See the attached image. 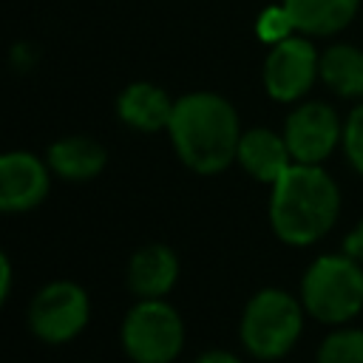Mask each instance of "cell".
Instances as JSON below:
<instances>
[{
    "label": "cell",
    "instance_id": "7a4b0ae2",
    "mask_svg": "<svg viewBox=\"0 0 363 363\" xmlns=\"http://www.w3.org/2000/svg\"><path fill=\"white\" fill-rule=\"evenodd\" d=\"M340 216V190L320 164L292 162L272 184L269 224L272 233L292 247L320 241Z\"/></svg>",
    "mask_w": 363,
    "mask_h": 363
},
{
    "label": "cell",
    "instance_id": "277c9868",
    "mask_svg": "<svg viewBox=\"0 0 363 363\" xmlns=\"http://www.w3.org/2000/svg\"><path fill=\"white\" fill-rule=\"evenodd\" d=\"M301 303L320 323H349L363 309V264L352 255H320L301 278Z\"/></svg>",
    "mask_w": 363,
    "mask_h": 363
},
{
    "label": "cell",
    "instance_id": "30bf717a",
    "mask_svg": "<svg viewBox=\"0 0 363 363\" xmlns=\"http://www.w3.org/2000/svg\"><path fill=\"white\" fill-rule=\"evenodd\" d=\"M235 162L255 182H264L272 187L289 170V164L295 159H292V150H289L284 133H275L269 128H250L241 133Z\"/></svg>",
    "mask_w": 363,
    "mask_h": 363
},
{
    "label": "cell",
    "instance_id": "ffe728a7",
    "mask_svg": "<svg viewBox=\"0 0 363 363\" xmlns=\"http://www.w3.org/2000/svg\"><path fill=\"white\" fill-rule=\"evenodd\" d=\"M11 275H14L11 258L6 252H0V301H9V295H11Z\"/></svg>",
    "mask_w": 363,
    "mask_h": 363
},
{
    "label": "cell",
    "instance_id": "52a82bcc",
    "mask_svg": "<svg viewBox=\"0 0 363 363\" xmlns=\"http://www.w3.org/2000/svg\"><path fill=\"white\" fill-rule=\"evenodd\" d=\"M320 77V57L306 37H286L269 45L264 60V88L278 102L301 99Z\"/></svg>",
    "mask_w": 363,
    "mask_h": 363
},
{
    "label": "cell",
    "instance_id": "44dd1931",
    "mask_svg": "<svg viewBox=\"0 0 363 363\" xmlns=\"http://www.w3.org/2000/svg\"><path fill=\"white\" fill-rule=\"evenodd\" d=\"M196 363H241L233 352H224V349H210V352H204Z\"/></svg>",
    "mask_w": 363,
    "mask_h": 363
},
{
    "label": "cell",
    "instance_id": "7c38bea8",
    "mask_svg": "<svg viewBox=\"0 0 363 363\" xmlns=\"http://www.w3.org/2000/svg\"><path fill=\"white\" fill-rule=\"evenodd\" d=\"M173 105L176 102L159 85L130 82L116 99V113L128 128L142 130V133H156V130H167Z\"/></svg>",
    "mask_w": 363,
    "mask_h": 363
},
{
    "label": "cell",
    "instance_id": "6da1fadb",
    "mask_svg": "<svg viewBox=\"0 0 363 363\" xmlns=\"http://www.w3.org/2000/svg\"><path fill=\"white\" fill-rule=\"evenodd\" d=\"M167 133L182 164L193 173L216 176L235 162L244 130L233 102L213 91H193L176 99Z\"/></svg>",
    "mask_w": 363,
    "mask_h": 363
},
{
    "label": "cell",
    "instance_id": "ac0fdd59",
    "mask_svg": "<svg viewBox=\"0 0 363 363\" xmlns=\"http://www.w3.org/2000/svg\"><path fill=\"white\" fill-rule=\"evenodd\" d=\"M340 145H343V153H346L349 164L363 176V102L346 116Z\"/></svg>",
    "mask_w": 363,
    "mask_h": 363
},
{
    "label": "cell",
    "instance_id": "8992f818",
    "mask_svg": "<svg viewBox=\"0 0 363 363\" xmlns=\"http://www.w3.org/2000/svg\"><path fill=\"white\" fill-rule=\"evenodd\" d=\"M88 320H91L88 292L74 281H51L28 303L31 332L51 346L74 340L88 326Z\"/></svg>",
    "mask_w": 363,
    "mask_h": 363
},
{
    "label": "cell",
    "instance_id": "2e32d148",
    "mask_svg": "<svg viewBox=\"0 0 363 363\" xmlns=\"http://www.w3.org/2000/svg\"><path fill=\"white\" fill-rule=\"evenodd\" d=\"M315 363H363V329L340 326L326 335Z\"/></svg>",
    "mask_w": 363,
    "mask_h": 363
},
{
    "label": "cell",
    "instance_id": "8fae6325",
    "mask_svg": "<svg viewBox=\"0 0 363 363\" xmlns=\"http://www.w3.org/2000/svg\"><path fill=\"white\" fill-rule=\"evenodd\" d=\"M125 278L136 298H164L179 281V255L167 244H145L130 255Z\"/></svg>",
    "mask_w": 363,
    "mask_h": 363
},
{
    "label": "cell",
    "instance_id": "ba28073f",
    "mask_svg": "<svg viewBox=\"0 0 363 363\" xmlns=\"http://www.w3.org/2000/svg\"><path fill=\"white\" fill-rule=\"evenodd\" d=\"M284 139H286L295 162L320 164L340 145L343 125H340V119H337L332 105H326V102H303L286 116Z\"/></svg>",
    "mask_w": 363,
    "mask_h": 363
},
{
    "label": "cell",
    "instance_id": "9a60e30c",
    "mask_svg": "<svg viewBox=\"0 0 363 363\" xmlns=\"http://www.w3.org/2000/svg\"><path fill=\"white\" fill-rule=\"evenodd\" d=\"M320 79L337 96H363V51L354 45H332L320 54Z\"/></svg>",
    "mask_w": 363,
    "mask_h": 363
},
{
    "label": "cell",
    "instance_id": "5bb4252c",
    "mask_svg": "<svg viewBox=\"0 0 363 363\" xmlns=\"http://www.w3.org/2000/svg\"><path fill=\"white\" fill-rule=\"evenodd\" d=\"M301 34L329 37L352 23L360 0H281Z\"/></svg>",
    "mask_w": 363,
    "mask_h": 363
},
{
    "label": "cell",
    "instance_id": "d6986e66",
    "mask_svg": "<svg viewBox=\"0 0 363 363\" xmlns=\"http://www.w3.org/2000/svg\"><path fill=\"white\" fill-rule=\"evenodd\" d=\"M343 252L363 264V221H357V224L346 233V238H343Z\"/></svg>",
    "mask_w": 363,
    "mask_h": 363
},
{
    "label": "cell",
    "instance_id": "3957f363",
    "mask_svg": "<svg viewBox=\"0 0 363 363\" xmlns=\"http://www.w3.org/2000/svg\"><path fill=\"white\" fill-rule=\"evenodd\" d=\"M303 303L292 292L281 286H264L258 289L238 323V337L244 349L258 360H278L284 357L303 332Z\"/></svg>",
    "mask_w": 363,
    "mask_h": 363
},
{
    "label": "cell",
    "instance_id": "4fadbf2b",
    "mask_svg": "<svg viewBox=\"0 0 363 363\" xmlns=\"http://www.w3.org/2000/svg\"><path fill=\"white\" fill-rule=\"evenodd\" d=\"M51 173L68 182H88L102 173L108 153L105 147L91 136H62L48 147L45 156Z\"/></svg>",
    "mask_w": 363,
    "mask_h": 363
},
{
    "label": "cell",
    "instance_id": "e0dca14e",
    "mask_svg": "<svg viewBox=\"0 0 363 363\" xmlns=\"http://www.w3.org/2000/svg\"><path fill=\"white\" fill-rule=\"evenodd\" d=\"M295 31H298V28H295V20H292V14L286 11L284 3H281V6H267V9L258 14V20H255V34H258V40L267 43V45H275V43L292 37Z\"/></svg>",
    "mask_w": 363,
    "mask_h": 363
},
{
    "label": "cell",
    "instance_id": "9c48e42d",
    "mask_svg": "<svg viewBox=\"0 0 363 363\" xmlns=\"http://www.w3.org/2000/svg\"><path fill=\"white\" fill-rule=\"evenodd\" d=\"M51 167L28 150H9L0 156V210L28 213L48 196Z\"/></svg>",
    "mask_w": 363,
    "mask_h": 363
},
{
    "label": "cell",
    "instance_id": "5b68a950",
    "mask_svg": "<svg viewBox=\"0 0 363 363\" xmlns=\"http://www.w3.org/2000/svg\"><path fill=\"white\" fill-rule=\"evenodd\" d=\"M119 337L133 363H173L184 349V323L164 298H139L128 309Z\"/></svg>",
    "mask_w": 363,
    "mask_h": 363
}]
</instances>
